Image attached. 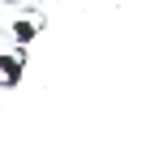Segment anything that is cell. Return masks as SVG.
Here are the masks:
<instances>
[{
	"label": "cell",
	"instance_id": "obj_2",
	"mask_svg": "<svg viewBox=\"0 0 146 154\" xmlns=\"http://www.w3.org/2000/svg\"><path fill=\"white\" fill-rule=\"evenodd\" d=\"M39 30H43V17H34V13H26V17H13V43L17 47H30L34 38H39Z\"/></svg>",
	"mask_w": 146,
	"mask_h": 154
},
{
	"label": "cell",
	"instance_id": "obj_1",
	"mask_svg": "<svg viewBox=\"0 0 146 154\" xmlns=\"http://www.w3.org/2000/svg\"><path fill=\"white\" fill-rule=\"evenodd\" d=\"M22 73H26V47L0 56V90H13L17 82H22Z\"/></svg>",
	"mask_w": 146,
	"mask_h": 154
},
{
	"label": "cell",
	"instance_id": "obj_3",
	"mask_svg": "<svg viewBox=\"0 0 146 154\" xmlns=\"http://www.w3.org/2000/svg\"><path fill=\"white\" fill-rule=\"evenodd\" d=\"M9 5H13V0H9Z\"/></svg>",
	"mask_w": 146,
	"mask_h": 154
}]
</instances>
